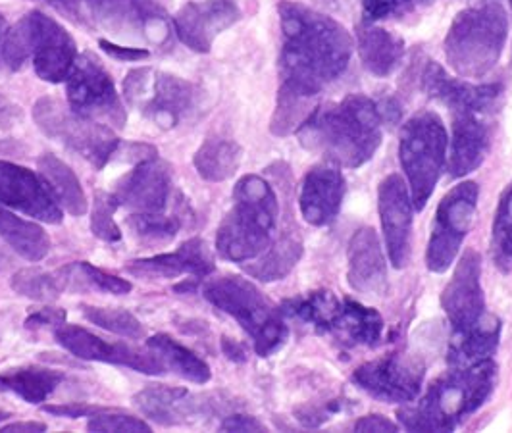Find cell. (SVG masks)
Segmentation results:
<instances>
[{
    "instance_id": "obj_1",
    "label": "cell",
    "mask_w": 512,
    "mask_h": 433,
    "mask_svg": "<svg viewBox=\"0 0 512 433\" xmlns=\"http://www.w3.org/2000/svg\"><path fill=\"white\" fill-rule=\"evenodd\" d=\"M278 12L283 35L280 91L314 101L347 70L355 41L339 22L305 4L283 0Z\"/></svg>"
},
{
    "instance_id": "obj_2",
    "label": "cell",
    "mask_w": 512,
    "mask_h": 433,
    "mask_svg": "<svg viewBox=\"0 0 512 433\" xmlns=\"http://www.w3.org/2000/svg\"><path fill=\"white\" fill-rule=\"evenodd\" d=\"M384 122L380 102L366 95H347L335 104L316 106L297 135L305 149L322 154L337 168L357 170L378 153Z\"/></svg>"
},
{
    "instance_id": "obj_3",
    "label": "cell",
    "mask_w": 512,
    "mask_h": 433,
    "mask_svg": "<svg viewBox=\"0 0 512 433\" xmlns=\"http://www.w3.org/2000/svg\"><path fill=\"white\" fill-rule=\"evenodd\" d=\"M497 382V364L486 358L451 370L430 385L416 405L397 410L399 424L409 432H453L478 408L486 405Z\"/></svg>"
},
{
    "instance_id": "obj_4",
    "label": "cell",
    "mask_w": 512,
    "mask_h": 433,
    "mask_svg": "<svg viewBox=\"0 0 512 433\" xmlns=\"http://www.w3.org/2000/svg\"><path fill=\"white\" fill-rule=\"evenodd\" d=\"M278 226L280 201L274 187L249 174L233 189V206L216 233V251L230 262H253L276 243Z\"/></svg>"
},
{
    "instance_id": "obj_5",
    "label": "cell",
    "mask_w": 512,
    "mask_h": 433,
    "mask_svg": "<svg viewBox=\"0 0 512 433\" xmlns=\"http://www.w3.org/2000/svg\"><path fill=\"white\" fill-rule=\"evenodd\" d=\"M79 26L103 31L114 39L166 47L174 27L153 0H43Z\"/></svg>"
},
{
    "instance_id": "obj_6",
    "label": "cell",
    "mask_w": 512,
    "mask_h": 433,
    "mask_svg": "<svg viewBox=\"0 0 512 433\" xmlns=\"http://www.w3.org/2000/svg\"><path fill=\"white\" fill-rule=\"evenodd\" d=\"M509 18L499 0L462 10L445 37V56L451 68L464 79L486 77L507 45Z\"/></svg>"
},
{
    "instance_id": "obj_7",
    "label": "cell",
    "mask_w": 512,
    "mask_h": 433,
    "mask_svg": "<svg viewBox=\"0 0 512 433\" xmlns=\"http://www.w3.org/2000/svg\"><path fill=\"white\" fill-rule=\"evenodd\" d=\"M203 295L249 333L258 357H272L285 345L289 330L283 312L255 283L241 276H222L208 281Z\"/></svg>"
},
{
    "instance_id": "obj_8",
    "label": "cell",
    "mask_w": 512,
    "mask_h": 433,
    "mask_svg": "<svg viewBox=\"0 0 512 433\" xmlns=\"http://www.w3.org/2000/svg\"><path fill=\"white\" fill-rule=\"evenodd\" d=\"M4 66L20 70L33 60L35 74L43 81H66L77 60L74 37L51 16L29 12L16 26L8 29L4 41Z\"/></svg>"
},
{
    "instance_id": "obj_9",
    "label": "cell",
    "mask_w": 512,
    "mask_h": 433,
    "mask_svg": "<svg viewBox=\"0 0 512 433\" xmlns=\"http://www.w3.org/2000/svg\"><path fill=\"white\" fill-rule=\"evenodd\" d=\"M449 135L439 114L422 110L410 116L399 135V162L407 176L414 210L422 212L434 195L447 164Z\"/></svg>"
},
{
    "instance_id": "obj_10",
    "label": "cell",
    "mask_w": 512,
    "mask_h": 433,
    "mask_svg": "<svg viewBox=\"0 0 512 433\" xmlns=\"http://www.w3.org/2000/svg\"><path fill=\"white\" fill-rule=\"evenodd\" d=\"M122 89L129 106L162 129L180 126L199 101L197 85L154 68L131 70Z\"/></svg>"
},
{
    "instance_id": "obj_11",
    "label": "cell",
    "mask_w": 512,
    "mask_h": 433,
    "mask_svg": "<svg viewBox=\"0 0 512 433\" xmlns=\"http://www.w3.org/2000/svg\"><path fill=\"white\" fill-rule=\"evenodd\" d=\"M33 120L47 137L60 141L99 170L114 158L122 145L114 131L103 122L83 118L51 97L35 102Z\"/></svg>"
},
{
    "instance_id": "obj_12",
    "label": "cell",
    "mask_w": 512,
    "mask_h": 433,
    "mask_svg": "<svg viewBox=\"0 0 512 433\" xmlns=\"http://www.w3.org/2000/svg\"><path fill=\"white\" fill-rule=\"evenodd\" d=\"M478 197V183L462 181L439 201L426 249V266L432 274H445L457 260L462 243L474 224Z\"/></svg>"
},
{
    "instance_id": "obj_13",
    "label": "cell",
    "mask_w": 512,
    "mask_h": 433,
    "mask_svg": "<svg viewBox=\"0 0 512 433\" xmlns=\"http://www.w3.org/2000/svg\"><path fill=\"white\" fill-rule=\"evenodd\" d=\"M70 108L97 122H108L114 128L126 126V110L103 62L93 52H83L66 79Z\"/></svg>"
},
{
    "instance_id": "obj_14",
    "label": "cell",
    "mask_w": 512,
    "mask_h": 433,
    "mask_svg": "<svg viewBox=\"0 0 512 433\" xmlns=\"http://www.w3.org/2000/svg\"><path fill=\"white\" fill-rule=\"evenodd\" d=\"M424 374V362L395 353L360 364L353 372V382L382 403L409 405L420 397Z\"/></svg>"
},
{
    "instance_id": "obj_15",
    "label": "cell",
    "mask_w": 512,
    "mask_h": 433,
    "mask_svg": "<svg viewBox=\"0 0 512 433\" xmlns=\"http://www.w3.org/2000/svg\"><path fill=\"white\" fill-rule=\"evenodd\" d=\"M54 337L60 347H64L70 355L81 360L126 366L135 372L149 374V376H160L166 372V366L151 349L143 351V349L129 347L126 343H108L103 337L87 332L85 328H79V326L62 324L56 328Z\"/></svg>"
},
{
    "instance_id": "obj_16",
    "label": "cell",
    "mask_w": 512,
    "mask_h": 433,
    "mask_svg": "<svg viewBox=\"0 0 512 433\" xmlns=\"http://www.w3.org/2000/svg\"><path fill=\"white\" fill-rule=\"evenodd\" d=\"M441 308L455 333L468 332L486 316L482 289V256L468 249L455 266L453 278L441 293Z\"/></svg>"
},
{
    "instance_id": "obj_17",
    "label": "cell",
    "mask_w": 512,
    "mask_h": 433,
    "mask_svg": "<svg viewBox=\"0 0 512 433\" xmlns=\"http://www.w3.org/2000/svg\"><path fill=\"white\" fill-rule=\"evenodd\" d=\"M420 89L434 101L445 104L453 112L489 114L503 97L501 83H470L466 79L451 77L437 62L428 60L418 74Z\"/></svg>"
},
{
    "instance_id": "obj_18",
    "label": "cell",
    "mask_w": 512,
    "mask_h": 433,
    "mask_svg": "<svg viewBox=\"0 0 512 433\" xmlns=\"http://www.w3.org/2000/svg\"><path fill=\"white\" fill-rule=\"evenodd\" d=\"M378 212L384 230L385 249L393 268L403 270L412 255V214L409 185L397 174H391L378 187Z\"/></svg>"
},
{
    "instance_id": "obj_19",
    "label": "cell",
    "mask_w": 512,
    "mask_h": 433,
    "mask_svg": "<svg viewBox=\"0 0 512 433\" xmlns=\"http://www.w3.org/2000/svg\"><path fill=\"white\" fill-rule=\"evenodd\" d=\"M0 204L52 226L62 224L64 218L45 179L6 160H0Z\"/></svg>"
},
{
    "instance_id": "obj_20",
    "label": "cell",
    "mask_w": 512,
    "mask_h": 433,
    "mask_svg": "<svg viewBox=\"0 0 512 433\" xmlns=\"http://www.w3.org/2000/svg\"><path fill=\"white\" fill-rule=\"evenodd\" d=\"M241 18L233 0L187 2L174 16V31L191 51L208 52L214 41Z\"/></svg>"
},
{
    "instance_id": "obj_21",
    "label": "cell",
    "mask_w": 512,
    "mask_h": 433,
    "mask_svg": "<svg viewBox=\"0 0 512 433\" xmlns=\"http://www.w3.org/2000/svg\"><path fill=\"white\" fill-rule=\"evenodd\" d=\"M172 191V168L170 164L158 160V156L145 158L124 176L116 199L120 206H126L131 214H162L168 206Z\"/></svg>"
},
{
    "instance_id": "obj_22",
    "label": "cell",
    "mask_w": 512,
    "mask_h": 433,
    "mask_svg": "<svg viewBox=\"0 0 512 433\" xmlns=\"http://www.w3.org/2000/svg\"><path fill=\"white\" fill-rule=\"evenodd\" d=\"M214 268V255L208 243L201 237L185 241L174 253L131 260L126 266L131 276L143 280H172L180 276H191L197 283L208 278L214 272Z\"/></svg>"
},
{
    "instance_id": "obj_23",
    "label": "cell",
    "mask_w": 512,
    "mask_h": 433,
    "mask_svg": "<svg viewBox=\"0 0 512 433\" xmlns=\"http://www.w3.org/2000/svg\"><path fill=\"white\" fill-rule=\"evenodd\" d=\"M135 407L139 408L154 424L160 426H189L199 422L203 416L212 414V401H206L205 395H191L183 387L151 385L133 397Z\"/></svg>"
},
{
    "instance_id": "obj_24",
    "label": "cell",
    "mask_w": 512,
    "mask_h": 433,
    "mask_svg": "<svg viewBox=\"0 0 512 433\" xmlns=\"http://www.w3.org/2000/svg\"><path fill=\"white\" fill-rule=\"evenodd\" d=\"M347 281L349 285L364 297L380 299L389 291L387 278V260L382 243L374 228H359L351 235L347 247Z\"/></svg>"
},
{
    "instance_id": "obj_25",
    "label": "cell",
    "mask_w": 512,
    "mask_h": 433,
    "mask_svg": "<svg viewBox=\"0 0 512 433\" xmlns=\"http://www.w3.org/2000/svg\"><path fill=\"white\" fill-rule=\"evenodd\" d=\"M345 199V178L337 166H312L301 181L299 208L305 222L314 228H326L339 216Z\"/></svg>"
},
{
    "instance_id": "obj_26",
    "label": "cell",
    "mask_w": 512,
    "mask_h": 433,
    "mask_svg": "<svg viewBox=\"0 0 512 433\" xmlns=\"http://www.w3.org/2000/svg\"><path fill=\"white\" fill-rule=\"evenodd\" d=\"M491 135L480 114L453 112L451 149L447 154V174L451 179L466 178L476 172L489 153Z\"/></svg>"
},
{
    "instance_id": "obj_27",
    "label": "cell",
    "mask_w": 512,
    "mask_h": 433,
    "mask_svg": "<svg viewBox=\"0 0 512 433\" xmlns=\"http://www.w3.org/2000/svg\"><path fill=\"white\" fill-rule=\"evenodd\" d=\"M359 56L362 66L376 77H389L403 64L405 41L384 27L362 24L359 29Z\"/></svg>"
},
{
    "instance_id": "obj_28",
    "label": "cell",
    "mask_w": 512,
    "mask_h": 433,
    "mask_svg": "<svg viewBox=\"0 0 512 433\" xmlns=\"http://www.w3.org/2000/svg\"><path fill=\"white\" fill-rule=\"evenodd\" d=\"M303 256V239L299 228L287 226L280 231L276 243L251 264H245V272L260 281L283 280Z\"/></svg>"
},
{
    "instance_id": "obj_29",
    "label": "cell",
    "mask_w": 512,
    "mask_h": 433,
    "mask_svg": "<svg viewBox=\"0 0 512 433\" xmlns=\"http://www.w3.org/2000/svg\"><path fill=\"white\" fill-rule=\"evenodd\" d=\"M332 335L349 347H374L384 335V318L376 308L343 299L341 314Z\"/></svg>"
},
{
    "instance_id": "obj_30",
    "label": "cell",
    "mask_w": 512,
    "mask_h": 433,
    "mask_svg": "<svg viewBox=\"0 0 512 433\" xmlns=\"http://www.w3.org/2000/svg\"><path fill=\"white\" fill-rule=\"evenodd\" d=\"M499 337L501 320L486 314L468 332L455 333V339L449 345V364L462 368L493 357L499 349Z\"/></svg>"
},
{
    "instance_id": "obj_31",
    "label": "cell",
    "mask_w": 512,
    "mask_h": 433,
    "mask_svg": "<svg viewBox=\"0 0 512 433\" xmlns=\"http://www.w3.org/2000/svg\"><path fill=\"white\" fill-rule=\"evenodd\" d=\"M37 166L56 203L76 218L85 216L89 210V203L74 170L51 153L43 154L37 160Z\"/></svg>"
},
{
    "instance_id": "obj_32",
    "label": "cell",
    "mask_w": 512,
    "mask_h": 433,
    "mask_svg": "<svg viewBox=\"0 0 512 433\" xmlns=\"http://www.w3.org/2000/svg\"><path fill=\"white\" fill-rule=\"evenodd\" d=\"M0 237L29 262H39L51 253V237L35 222L12 214L0 204Z\"/></svg>"
},
{
    "instance_id": "obj_33",
    "label": "cell",
    "mask_w": 512,
    "mask_h": 433,
    "mask_svg": "<svg viewBox=\"0 0 512 433\" xmlns=\"http://www.w3.org/2000/svg\"><path fill=\"white\" fill-rule=\"evenodd\" d=\"M147 349H151L168 370H172L187 382L203 385L210 382L212 378V372L203 358L195 355L191 349L181 345L178 339L166 333H156L153 337H149Z\"/></svg>"
},
{
    "instance_id": "obj_34",
    "label": "cell",
    "mask_w": 512,
    "mask_h": 433,
    "mask_svg": "<svg viewBox=\"0 0 512 433\" xmlns=\"http://www.w3.org/2000/svg\"><path fill=\"white\" fill-rule=\"evenodd\" d=\"M343 301H339L332 291H312L307 297H295L285 301L280 310L285 316L297 318L312 326L318 333H330L335 330L339 320Z\"/></svg>"
},
{
    "instance_id": "obj_35",
    "label": "cell",
    "mask_w": 512,
    "mask_h": 433,
    "mask_svg": "<svg viewBox=\"0 0 512 433\" xmlns=\"http://www.w3.org/2000/svg\"><path fill=\"white\" fill-rule=\"evenodd\" d=\"M64 380V374L43 366H26L0 374V389L12 391L31 405L45 403L56 387Z\"/></svg>"
},
{
    "instance_id": "obj_36",
    "label": "cell",
    "mask_w": 512,
    "mask_h": 433,
    "mask_svg": "<svg viewBox=\"0 0 512 433\" xmlns=\"http://www.w3.org/2000/svg\"><path fill=\"white\" fill-rule=\"evenodd\" d=\"M241 158L243 151L235 141L214 135L205 139L193 158V164L201 178L220 183L235 176L241 166Z\"/></svg>"
},
{
    "instance_id": "obj_37",
    "label": "cell",
    "mask_w": 512,
    "mask_h": 433,
    "mask_svg": "<svg viewBox=\"0 0 512 433\" xmlns=\"http://www.w3.org/2000/svg\"><path fill=\"white\" fill-rule=\"evenodd\" d=\"M10 285L18 295L27 297L31 301L52 303L66 289H70V272L66 266L58 272H47L41 268H24L12 276Z\"/></svg>"
},
{
    "instance_id": "obj_38",
    "label": "cell",
    "mask_w": 512,
    "mask_h": 433,
    "mask_svg": "<svg viewBox=\"0 0 512 433\" xmlns=\"http://www.w3.org/2000/svg\"><path fill=\"white\" fill-rule=\"evenodd\" d=\"M491 258L503 272H512V181L503 191L491 226Z\"/></svg>"
},
{
    "instance_id": "obj_39",
    "label": "cell",
    "mask_w": 512,
    "mask_h": 433,
    "mask_svg": "<svg viewBox=\"0 0 512 433\" xmlns=\"http://www.w3.org/2000/svg\"><path fill=\"white\" fill-rule=\"evenodd\" d=\"M81 312L91 324L103 328L106 332L116 333L128 339H143L147 335V328L128 310L81 305Z\"/></svg>"
},
{
    "instance_id": "obj_40",
    "label": "cell",
    "mask_w": 512,
    "mask_h": 433,
    "mask_svg": "<svg viewBox=\"0 0 512 433\" xmlns=\"http://www.w3.org/2000/svg\"><path fill=\"white\" fill-rule=\"evenodd\" d=\"M66 268L70 272V287L77 289H95L110 295H128L133 287L128 280L108 274L97 266H91L89 262H74Z\"/></svg>"
},
{
    "instance_id": "obj_41",
    "label": "cell",
    "mask_w": 512,
    "mask_h": 433,
    "mask_svg": "<svg viewBox=\"0 0 512 433\" xmlns=\"http://www.w3.org/2000/svg\"><path fill=\"white\" fill-rule=\"evenodd\" d=\"M128 226L149 241H170L183 226L180 214H129Z\"/></svg>"
},
{
    "instance_id": "obj_42",
    "label": "cell",
    "mask_w": 512,
    "mask_h": 433,
    "mask_svg": "<svg viewBox=\"0 0 512 433\" xmlns=\"http://www.w3.org/2000/svg\"><path fill=\"white\" fill-rule=\"evenodd\" d=\"M120 208L116 195L97 191L91 210V231L106 243H116L122 239L120 226L114 222V212Z\"/></svg>"
},
{
    "instance_id": "obj_43",
    "label": "cell",
    "mask_w": 512,
    "mask_h": 433,
    "mask_svg": "<svg viewBox=\"0 0 512 433\" xmlns=\"http://www.w3.org/2000/svg\"><path fill=\"white\" fill-rule=\"evenodd\" d=\"M89 432H151V426L137 416L118 412H95L87 424Z\"/></svg>"
},
{
    "instance_id": "obj_44",
    "label": "cell",
    "mask_w": 512,
    "mask_h": 433,
    "mask_svg": "<svg viewBox=\"0 0 512 433\" xmlns=\"http://www.w3.org/2000/svg\"><path fill=\"white\" fill-rule=\"evenodd\" d=\"M420 0H362V24H376L407 12Z\"/></svg>"
},
{
    "instance_id": "obj_45",
    "label": "cell",
    "mask_w": 512,
    "mask_h": 433,
    "mask_svg": "<svg viewBox=\"0 0 512 433\" xmlns=\"http://www.w3.org/2000/svg\"><path fill=\"white\" fill-rule=\"evenodd\" d=\"M66 324V312L62 308H41L26 318L27 330H37L45 326H62Z\"/></svg>"
},
{
    "instance_id": "obj_46",
    "label": "cell",
    "mask_w": 512,
    "mask_h": 433,
    "mask_svg": "<svg viewBox=\"0 0 512 433\" xmlns=\"http://www.w3.org/2000/svg\"><path fill=\"white\" fill-rule=\"evenodd\" d=\"M222 432H268V428L249 414H233L220 424Z\"/></svg>"
},
{
    "instance_id": "obj_47",
    "label": "cell",
    "mask_w": 512,
    "mask_h": 433,
    "mask_svg": "<svg viewBox=\"0 0 512 433\" xmlns=\"http://www.w3.org/2000/svg\"><path fill=\"white\" fill-rule=\"evenodd\" d=\"M99 45L103 47V51L106 54H110L112 58H118L122 62H133V60H141V58H147L151 51L145 49V47H122V45H116L112 43L110 39H101Z\"/></svg>"
},
{
    "instance_id": "obj_48",
    "label": "cell",
    "mask_w": 512,
    "mask_h": 433,
    "mask_svg": "<svg viewBox=\"0 0 512 433\" xmlns=\"http://www.w3.org/2000/svg\"><path fill=\"white\" fill-rule=\"evenodd\" d=\"M355 430L357 432H399V426L384 418L382 414H368L357 420Z\"/></svg>"
},
{
    "instance_id": "obj_49",
    "label": "cell",
    "mask_w": 512,
    "mask_h": 433,
    "mask_svg": "<svg viewBox=\"0 0 512 433\" xmlns=\"http://www.w3.org/2000/svg\"><path fill=\"white\" fill-rule=\"evenodd\" d=\"M22 122V108L0 95V129L14 128Z\"/></svg>"
},
{
    "instance_id": "obj_50",
    "label": "cell",
    "mask_w": 512,
    "mask_h": 433,
    "mask_svg": "<svg viewBox=\"0 0 512 433\" xmlns=\"http://www.w3.org/2000/svg\"><path fill=\"white\" fill-rule=\"evenodd\" d=\"M45 412L54 414V416H66V418H81L87 414H95L97 408L87 407V405H76V403H68V405H47L43 407Z\"/></svg>"
},
{
    "instance_id": "obj_51",
    "label": "cell",
    "mask_w": 512,
    "mask_h": 433,
    "mask_svg": "<svg viewBox=\"0 0 512 433\" xmlns=\"http://www.w3.org/2000/svg\"><path fill=\"white\" fill-rule=\"evenodd\" d=\"M222 351L233 362H247V347L231 337H222Z\"/></svg>"
},
{
    "instance_id": "obj_52",
    "label": "cell",
    "mask_w": 512,
    "mask_h": 433,
    "mask_svg": "<svg viewBox=\"0 0 512 433\" xmlns=\"http://www.w3.org/2000/svg\"><path fill=\"white\" fill-rule=\"evenodd\" d=\"M47 426L41 422H18V424H10L0 428V432H45Z\"/></svg>"
},
{
    "instance_id": "obj_53",
    "label": "cell",
    "mask_w": 512,
    "mask_h": 433,
    "mask_svg": "<svg viewBox=\"0 0 512 433\" xmlns=\"http://www.w3.org/2000/svg\"><path fill=\"white\" fill-rule=\"evenodd\" d=\"M316 2L328 10H345L353 4V0H316Z\"/></svg>"
},
{
    "instance_id": "obj_54",
    "label": "cell",
    "mask_w": 512,
    "mask_h": 433,
    "mask_svg": "<svg viewBox=\"0 0 512 433\" xmlns=\"http://www.w3.org/2000/svg\"><path fill=\"white\" fill-rule=\"evenodd\" d=\"M6 33H8V26H6V20L4 16L0 14V66H4V41H6Z\"/></svg>"
},
{
    "instance_id": "obj_55",
    "label": "cell",
    "mask_w": 512,
    "mask_h": 433,
    "mask_svg": "<svg viewBox=\"0 0 512 433\" xmlns=\"http://www.w3.org/2000/svg\"><path fill=\"white\" fill-rule=\"evenodd\" d=\"M509 4H511V12H512V0H509ZM511 64H512V56H511Z\"/></svg>"
}]
</instances>
